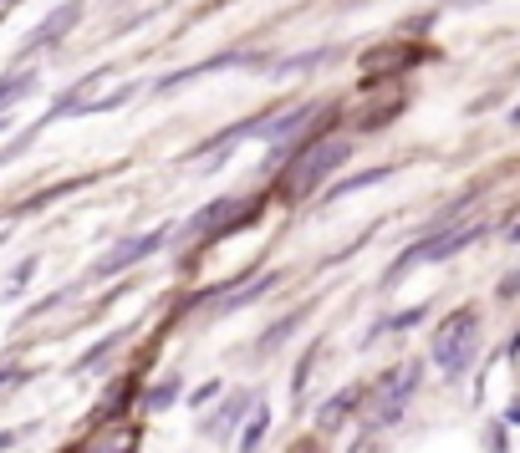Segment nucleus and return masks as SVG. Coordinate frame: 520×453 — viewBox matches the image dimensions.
<instances>
[{
    "instance_id": "f257e3e1",
    "label": "nucleus",
    "mask_w": 520,
    "mask_h": 453,
    "mask_svg": "<svg viewBox=\"0 0 520 453\" xmlns=\"http://www.w3.org/2000/svg\"><path fill=\"white\" fill-rule=\"evenodd\" d=\"M475 331H479V321H475V311H454L444 326H439V342H434V362L449 377H459V372L470 367V357H475Z\"/></svg>"
},
{
    "instance_id": "f03ea898",
    "label": "nucleus",
    "mask_w": 520,
    "mask_h": 453,
    "mask_svg": "<svg viewBox=\"0 0 520 453\" xmlns=\"http://www.w3.org/2000/svg\"><path fill=\"white\" fill-rule=\"evenodd\" d=\"M342 158H347V143H342V138H337V143H312V153L291 168V194H307V188H312L322 173H332Z\"/></svg>"
},
{
    "instance_id": "7ed1b4c3",
    "label": "nucleus",
    "mask_w": 520,
    "mask_h": 453,
    "mask_svg": "<svg viewBox=\"0 0 520 453\" xmlns=\"http://www.w3.org/2000/svg\"><path fill=\"white\" fill-rule=\"evenodd\" d=\"M414 388H418V367H403L393 377V388L383 392V403H377V412H373L368 428H388V423H398V412H403V403L414 397Z\"/></svg>"
},
{
    "instance_id": "20e7f679",
    "label": "nucleus",
    "mask_w": 520,
    "mask_h": 453,
    "mask_svg": "<svg viewBox=\"0 0 520 453\" xmlns=\"http://www.w3.org/2000/svg\"><path fill=\"white\" fill-rule=\"evenodd\" d=\"M159 245H164V229H148V234H138V240H128V245H118V250H113V255L103 260V275L133 265V260H144V255H153Z\"/></svg>"
},
{
    "instance_id": "39448f33",
    "label": "nucleus",
    "mask_w": 520,
    "mask_h": 453,
    "mask_svg": "<svg viewBox=\"0 0 520 453\" xmlns=\"http://www.w3.org/2000/svg\"><path fill=\"white\" fill-rule=\"evenodd\" d=\"M266 428H271V412L260 408V412H255V418H250L245 438H240V453H255V449H260V438H266Z\"/></svg>"
},
{
    "instance_id": "423d86ee",
    "label": "nucleus",
    "mask_w": 520,
    "mask_h": 453,
    "mask_svg": "<svg viewBox=\"0 0 520 453\" xmlns=\"http://www.w3.org/2000/svg\"><path fill=\"white\" fill-rule=\"evenodd\" d=\"M77 16H82V5H66V11H57V21H51V26H42V31H36L31 42H51V36H62V31H66L72 21H77Z\"/></svg>"
},
{
    "instance_id": "0eeeda50",
    "label": "nucleus",
    "mask_w": 520,
    "mask_h": 453,
    "mask_svg": "<svg viewBox=\"0 0 520 453\" xmlns=\"http://www.w3.org/2000/svg\"><path fill=\"white\" fill-rule=\"evenodd\" d=\"M357 403V392H342V397H332L327 408H322V428H337V418H347V408Z\"/></svg>"
},
{
    "instance_id": "6e6552de",
    "label": "nucleus",
    "mask_w": 520,
    "mask_h": 453,
    "mask_svg": "<svg viewBox=\"0 0 520 453\" xmlns=\"http://www.w3.org/2000/svg\"><path fill=\"white\" fill-rule=\"evenodd\" d=\"M174 397H179V377H164V382H159V388L148 392V408H168V403H174Z\"/></svg>"
},
{
    "instance_id": "1a4fd4ad",
    "label": "nucleus",
    "mask_w": 520,
    "mask_h": 453,
    "mask_svg": "<svg viewBox=\"0 0 520 453\" xmlns=\"http://www.w3.org/2000/svg\"><path fill=\"white\" fill-rule=\"evenodd\" d=\"M240 412H245V403H240V397H235V403H225V408L214 412V423H209V433H229V423H235Z\"/></svg>"
},
{
    "instance_id": "9d476101",
    "label": "nucleus",
    "mask_w": 520,
    "mask_h": 453,
    "mask_svg": "<svg viewBox=\"0 0 520 453\" xmlns=\"http://www.w3.org/2000/svg\"><path fill=\"white\" fill-rule=\"evenodd\" d=\"M26 87H31V77H5V82H0V103H11V97L26 92Z\"/></svg>"
},
{
    "instance_id": "9b49d317",
    "label": "nucleus",
    "mask_w": 520,
    "mask_h": 453,
    "mask_svg": "<svg viewBox=\"0 0 520 453\" xmlns=\"http://www.w3.org/2000/svg\"><path fill=\"white\" fill-rule=\"evenodd\" d=\"M214 392H220V382H205V388L194 392V408H205V403H209V397H214Z\"/></svg>"
},
{
    "instance_id": "f8f14e48",
    "label": "nucleus",
    "mask_w": 520,
    "mask_h": 453,
    "mask_svg": "<svg viewBox=\"0 0 520 453\" xmlns=\"http://www.w3.org/2000/svg\"><path fill=\"white\" fill-rule=\"evenodd\" d=\"M0 382H11V372H0Z\"/></svg>"
},
{
    "instance_id": "ddd939ff",
    "label": "nucleus",
    "mask_w": 520,
    "mask_h": 453,
    "mask_svg": "<svg viewBox=\"0 0 520 453\" xmlns=\"http://www.w3.org/2000/svg\"><path fill=\"white\" fill-rule=\"evenodd\" d=\"M510 234H516V240H520V225H516V229H510Z\"/></svg>"
}]
</instances>
